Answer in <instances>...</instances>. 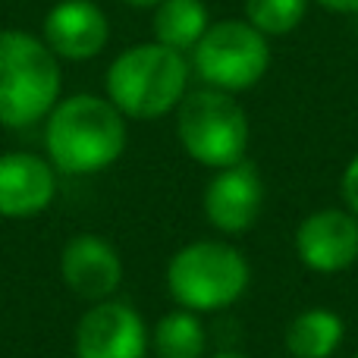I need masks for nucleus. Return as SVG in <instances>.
Returning <instances> with one entry per match:
<instances>
[{"instance_id": "nucleus-1", "label": "nucleus", "mask_w": 358, "mask_h": 358, "mask_svg": "<svg viewBox=\"0 0 358 358\" xmlns=\"http://www.w3.org/2000/svg\"><path fill=\"white\" fill-rule=\"evenodd\" d=\"M129 129L126 117L98 94L60 98L44 117V148L54 170L69 176H94L123 157Z\"/></svg>"}, {"instance_id": "nucleus-2", "label": "nucleus", "mask_w": 358, "mask_h": 358, "mask_svg": "<svg viewBox=\"0 0 358 358\" xmlns=\"http://www.w3.org/2000/svg\"><path fill=\"white\" fill-rule=\"evenodd\" d=\"M192 66L179 50L157 41L132 44L107 69V98L126 120H161L185 98Z\"/></svg>"}, {"instance_id": "nucleus-3", "label": "nucleus", "mask_w": 358, "mask_h": 358, "mask_svg": "<svg viewBox=\"0 0 358 358\" xmlns=\"http://www.w3.org/2000/svg\"><path fill=\"white\" fill-rule=\"evenodd\" d=\"M60 57L22 29H0V126L25 129L60 101Z\"/></svg>"}, {"instance_id": "nucleus-4", "label": "nucleus", "mask_w": 358, "mask_h": 358, "mask_svg": "<svg viewBox=\"0 0 358 358\" xmlns=\"http://www.w3.org/2000/svg\"><path fill=\"white\" fill-rule=\"evenodd\" d=\"M252 283L248 258L227 239H198L182 245L167 264V292L179 308L195 315L223 311L245 296Z\"/></svg>"}, {"instance_id": "nucleus-5", "label": "nucleus", "mask_w": 358, "mask_h": 358, "mask_svg": "<svg viewBox=\"0 0 358 358\" xmlns=\"http://www.w3.org/2000/svg\"><path fill=\"white\" fill-rule=\"evenodd\" d=\"M176 138L195 164L223 170L245 161L252 126L242 104L220 88H198L176 107Z\"/></svg>"}, {"instance_id": "nucleus-6", "label": "nucleus", "mask_w": 358, "mask_h": 358, "mask_svg": "<svg viewBox=\"0 0 358 358\" xmlns=\"http://www.w3.org/2000/svg\"><path fill=\"white\" fill-rule=\"evenodd\" d=\"M192 69L208 88L220 92H248L271 69V44L245 19L210 22L201 41L192 48Z\"/></svg>"}, {"instance_id": "nucleus-7", "label": "nucleus", "mask_w": 358, "mask_h": 358, "mask_svg": "<svg viewBox=\"0 0 358 358\" xmlns=\"http://www.w3.org/2000/svg\"><path fill=\"white\" fill-rule=\"evenodd\" d=\"M76 358H148L151 334L129 302H94L76 324Z\"/></svg>"}, {"instance_id": "nucleus-8", "label": "nucleus", "mask_w": 358, "mask_h": 358, "mask_svg": "<svg viewBox=\"0 0 358 358\" xmlns=\"http://www.w3.org/2000/svg\"><path fill=\"white\" fill-rule=\"evenodd\" d=\"M208 223L223 236H242L258 223L264 208V179L252 161L214 170L201 195Z\"/></svg>"}, {"instance_id": "nucleus-9", "label": "nucleus", "mask_w": 358, "mask_h": 358, "mask_svg": "<svg viewBox=\"0 0 358 358\" xmlns=\"http://www.w3.org/2000/svg\"><path fill=\"white\" fill-rule=\"evenodd\" d=\"M296 255L315 273H343L358 261V217L346 208L311 210L292 236Z\"/></svg>"}, {"instance_id": "nucleus-10", "label": "nucleus", "mask_w": 358, "mask_h": 358, "mask_svg": "<svg viewBox=\"0 0 358 358\" xmlns=\"http://www.w3.org/2000/svg\"><path fill=\"white\" fill-rule=\"evenodd\" d=\"M60 277L73 296L104 302L123 283V258L104 236L79 233L60 252Z\"/></svg>"}, {"instance_id": "nucleus-11", "label": "nucleus", "mask_w": 358, "mask_h": 358, "mask_svg": "<svg viewBox=\"0 0 358 358\" xmlns=\"http://www.w3.org/2000/svg\"><path fill=\"white\" fill-rule=\"evenodd\" d=\"M41 41L60 60H92L110 41L107 13L94 0H60L44 13Z\"/></svg>"}, {"instance_id": "nucleus-12", "label": "nucleus", "mask_w": 358, "mask_h": 358, "mask_svg": "<svg viewBox=\"0 0 358 358\" xmlns=\"http://www.w3.org/2000/svg\"><path fill=\"white\" fill-rule=\"evenodd\" d=\"M57 170L48 157L31 151H6L0 155V217L3 220H29L54 204Z\"/></svg>"}, {"instance_id": "nucleus-13", "label": "nucleus", "mask_w": 358, "mask_h": 358, "mask_svg": "<svg viewBox=\"0 0 358 358\" xmlns=\"http://www.w3.org/2000/svg\"><path fill=\"white\" fill-rule=\"evenodd\" d=\"M346 340V324L330 308H305L286 324V352L292 358H330Z\"/></svg>"}, {"instance_id": "nucleus-14", "label": "nucleus", "mask_w": 358, "mask_h": 358, "mask_svg": "<svg viewBox=\"0 0 358 358\" xmlns=\"http://www.w3.org/2000/svg\"><path fill=\"white\" fill-rule=\"evenodd\" d=\"M208 25H210V16L201 0H161L155 6L151 31H155L157 44L185 54V50H192L201 41Z\"/></svg>"}, {"instance_id": "nucleus-15", "label": "nucleus", "mask_w": 358, "mask_h": 358, "mask_svg": "<svg viewBox=\"0 0 358 358\" xmlns=\"http://www.w3.org/2000/svg\"><path fill=\"white\" fill-rule=\"evenodd\" d=\"M151 352H155V358H204L208 330H204L201 317L189 308H179V305L173 311H167L155 324Z\"/></svg>"}, {"instance_id": "nucleus-16", "label": "nucleus", "mask_w": 358, "mask_h": 358, "mask_svg": "<svg viewBox=\"0 0 358 358\" xmlns=\"http://www.w3.org/2000/svg\"><path fill=\"white\" fill-rule=\"evenodd\" d=\"M308 0H245V22L261 35H289L302 25Z\"/></svg>"}, {"instance_id": "nucleus-17", "label": "nucleus", "mask_w": 358, "mask_h": 358, "mask_svg": "<svg viewBox=\"0 0 358 358\" xmlns=\"http://www.w3.org/2000/svg\"><path fill=\"white\" fill-rule=\"evenodd\" d=\"M340 192H343V204H346V210H352V214L358 217V155L346 164V170H343Z\"/></svg>"}, {"instance_id": "nucleus-18", "label": "nucleus", "mask_w": 358, "mask_h": 358, "mask_svg": "<svg viewBox=\"0 0 358 358\" xmlns=\"http://www.w3.org/2000/svg\"><path fill=\"white\" fill-rule=\"evenodd\" d=\"M317 3L334 13H358V0H317Z\"/></svg>"}, {"instance_id": "nucleus-19", "label": "nucleus", "mask_w": 358, "mask_h": 358, "mask_svg": "<svg viewBox=\"0 0 358 358\" xmlns=\"http://www.w3.org/2000/svg\"><path fill=\"white\" fill-rule=\"evenodd\" d=\"M123 3H129V6H138V10H155L161 0H123Z\"/></svg>"}, {"instance_id": "nucleus-20", "label": "nucleus", "mask_w": 358, "mask_h": 358, "mask_svg": "<svg viewBox=\"0 0 358 358\" xmlns=\"http://www.w3.org/2000/svg\"><path fill=\"white\" fill-rule=\"evenodd\" d=\"M210 358H248V355H242V352H217V355H210Z\"/></svg>"}, {"instance_id": "nucleus-21", "label": "nucleus", "mask_w": 358, "mask_h": 358, "mask_svg": "<svg viewBox=\"0 0 358 358\" xmlns=\"http://www.w3.org/2000/svg\"><path fill=\"white\" fill-rule=\"evenodd\" d=\"M352 358H358V352H355V355H352Z\"/></svg>"}]
</instances>
